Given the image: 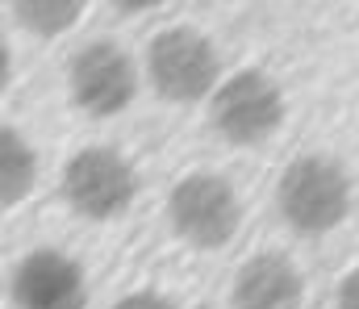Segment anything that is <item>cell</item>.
<instances>
[{"mask_svg": "<svg viewBox=\"0 0 359 309\" xmlns=\"http://www.w3.org/2000/svg\"><path fill=\"white\" fill-rule=\"evenodd\" d=\"M276 209L288 230L301 238H322L343 226L351 213V180L347 167L330 155H297L280 184H276Z\"/></svg>", "mask_w": 359, "mask_h": 309, "instance_id": "cell-1", "label": "cell"}, {"mask_svg": "<svg viewBox=\"0 0 359 309\" xmlns=\"http://www.w3.org/2000/svg\"><path fill=\"white\" fill-rule=\"evenodd\" d=\"M217 76H222L217 46L192 25L159 29L147 46V80L172 104H196L205 97L213 101V92L222 88Z\"/></svg>", "mask_w": 359, "mask_h": 309, "instance_id": "cell-2", "label": "cell"}, {"mask_svg": "<svg viewBox=\"0 0 359 309\" xmlns=\"http://www.w3.org/2000/svg\"><path fill=\"white\" fill-rule=\"evenodd\" d=\"M284 92L259 67H243L230 80H222V88L209 101V121L213 130L234 142V146H264L276 138V130L284 125Z\"/></svg>", "mask_w": 359, "mask_h": 309, "instance_id": "cell-3", "label": "cell"}, {"mask_svg": "<svg viewBox=\"0 0 359 309\" xmlns=\"http://www.w3.org/2000/svg\"><path fill=\"white\" fill-rule=\"evenodd\" d=\"M168 221L180 238L196 251H217L238 234L243 221V201L234 184L217 172H192L176 180L168 197Z\"/></svg>", "mask_w": 359, "mask_h": 309, "instance_id": "cell-4", "label": "cell"}, {"mask_svg": "<svg viewBox=\"0 0 359 309\" xmlns=\"http://www.w3.org/2000/svg\"><path fill=\"white\" fill-rule=\"evenodd\" d=\"M63 201L88 221H113L138 197V172L134 163L113 146H84L67 159L59 180Z\"/></svg>", "mask_w": 359, "mask_h": 309, "instance_id": "cell-5", "label": "cell"}, {"mask_svg": "<svg viewBox=\"0 0 359 309\" xmlns=\"http://www.w3.org/2000/svg\"><path fill=\"white\" fill-rule=\"evenodd\" d=\"M67 88L88 117H117L138 97V67L126 46H117L113 38H96L72 55Z\"/></svg>", "mask_w": 359, "mask_h": 309, "instance_id": "cell-6", "label": "cell"}, {"mask_svg": "<svg viewBox=\"0 0 359 309\" xmlns=\"http://www.w3.org/2000/svg\"><path fill=\"white\" fill-rule=\"evenodd\" d=\"M8 301L13 309H84L88 276L67 251L34 247L8 272Z\"/></svg>", "mask_w": 359, "mask_h": 309, "instance_id": "cell-7", "label": "cell"}, {"mask_svg": "<svg viewBox=\"0 0 359 309\" xmlns=\"http://www.w3.org/2000/svg\"><path fill=\"white\" fill-rule=\"evenodd\" d=\"M301 301H305V276L280 251L251 255L238 268L234 289H230L234 309H301Z\"/></svg>", "mask_w": 359, "mask_h": 309, "instance_id": "cell-8", "label": "cell"}, {"mask_svg": "<svg viewBox=\"0 0 359 309\" xmlns=\"http://www.w3.org/2000/svg\"><path fill=\"white\" fill-rule=\"evenodd\" d=\"M38 180V151L17 125H0V201L13 209Z\"/></svg>", "mask_w": 359, "mask_h": 309, "instance_id": "cell-9", "label": "cell"}, {"mask_svg": "<svg viewBox=\"0 0 359 309\" xmlns=\"http://www.w3.org/2000/svg\"><path fill=\"white\" fill-rule=\"evenodd\" d=\"M8 8H13L17 25L25 34H34V38H63L84 17V4L80 0H17Z\"/></svg>", "mask_w": 359, "mask_h": 309, "instance_id": "cell-10", "label": "cell"}, {"mask_svg": "<svg viewBox=\"0 0 359 309\" xmlns=\"http://www.w3.org/2000/svg\"><path fill=\"white\" fill-rule=\"evenodd\" d=\"M113 309H180V305L172 301V297L155 293V289H138V293H126Z\"/></svg>", "mask_w": 359, "mask_h": 309, "instance_id": "cell-11", "label": "cell"}, {"mask_svg": "<svg viewBox=\"0 0 359 309\" xmlns=\"http://www.w3.org/2000/svg\"><path fill=\"white\" fill-rule=\"evenodd\" d=\"M334 309H359V268H351L343 280H339V293H334Z\"/></svg>", "mask_w": 359, "mask_h": 309, "instance_id": "cell-12", "label": "cell"}, {"mask_svg": "<svg viewBox=\"0 0 359 309\" xmlns=\"http://www.w3.org/2000/svg\"><path fill=\"white\" fill-rule=\"evenodd\" d=\"M0 84L4 88L13 84V55H8V46H0Z\"/></svg>", "mask_w": 359, "mask_h": 309, "instance_id": "cell-13", "label": "cell"}, {"mask_svg": "<svg viewBox=\"0 0 359 309\" xmlns=\"http://www.w3.org/2000/svg\"><path fill=\"white\" fill-rule=\"evenodd\" d=\"M117 8L121 13H142V8H155L151 0H117Z\"/></svg>", "mask_w": 359, "mask_h": 309, "instance_id": "cell-14", "label": "cell"}]
</instances>
